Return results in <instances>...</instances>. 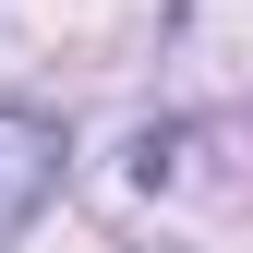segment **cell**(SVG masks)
<instances>
[{
  "label": "cell",
  "mask_w": 253,
  "mask_h": 253,
  "mask_svg": "<svg viewBox=\"0 0 253 253\" xmlns=\"http://www.w3.org/2000/svg\"><path fill=\"white\" fill-rule=\"evenodd\" d=\"M48 193H60V133L37 109H0V241H12Z\"/></svg>",
  "instance_id": "6da1fadb"
}]
</instances>
